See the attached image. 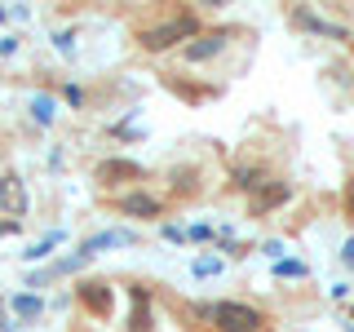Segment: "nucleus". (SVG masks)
Segmentation results:
<instances>
[{"mask_svg": "<svg viewBox=\"0 0 354 332\" xmlns=\"http://www.w3.org/2000/svg\"><path fill=\"white\" fill-rule=\"evenodd\" d=\"M199 36V14H191V9H182V14H169L164 22H151V27H142L138 31V44L147 53H169L177 49V44H191Z\"/></svg>", "mask_w": 354, "mask_h": 332, "instance_id": "1", "label": "nucleus"}, {"mask_svg": "<svg viewBox=\"0 0 354 332\" xmlns=\"http://www.w3.org/2000/svg\"><path fill=\"white\" fill-rule=\"evenodd\" d=\"M195 315L208 319L217 332H261L266 328V315L243 302H204V306H195Z\"/></svg>", "mask_w": 354, "mask_h": 332, "instance_id": "2", "label": "nucleus"}, {"mask_svg": "<svg viewBox=\"0 0 354 332\" xmlns=\"http://www.w3.org/2000/svg\"><path fill=\"white\" fill-rule=\"evenodd\" d=\"M75 302H80L88 315L106 319L111 310H115V288L102 284V279H84V284H75Z\"/></svg>", "mask_w": 354, "mask_h": 332, "instance_id": "3", "label": "nucleus"}, {"mask_svg": "<svg viewBox=\"0 0 354 332\" xmlns=\"http://www.w3.org/2000/svg\"><path fill=\"white\" fill-rule=\"evenodd\" d=\"M115 208H120L124 217H138V221L164 217V199L151 195V191H124V195H115Z\"/></svg>", "mask_w": 354, "mask_h": 332, "instance_id": "4", "label": "nucleus"}, {"mask_svg": "<svg viewBox=\"0 0 354 332\" xmlns=\"http://www.w3.org/2000/svg\"><path fill=\"white\" fill-rule=\"evenodd\" d=\"M226 40H230V31H221V27H217V31H199V36H195V40H191V44L182 49V58L199 66V62L217 58V53L226 49Z\"/></svg>", "mask_w": 354, "mask_h": 332, "instance_id": "5", "label": "nucleus"}, {"mask_svg": "<svg viewBox=\"0 0 354 332\" xmlns=\"http://www.w3.org/2000/svg\"><path fill=\"white\" fill-rule=\"evenodd\" d=\"M0 208L14 221L27 217V186H22L18 173H0Z\"/></svg>", "mask_w": 354, "mask_h": 332, "instance_id": "6", "label": "nucleus"}, {"mask_svg": "<svg viewBox=\"0 0 354 332\" xmlns=\"http://www.w3.org/2000/svg\"><path fill=\"white\" fill-rule=\"evenodd\" d=\"M288 199H292V186H288V182H266L261 191L248 199V213L252 217H266V213H274L279 204H288Z\"/></svg>", "mask_w": 354, "mask_h": 332, "instance_id": "7", "label": "nucleus"}, {"mask_svg": "<svg viewBox=\"0 0 354 332\" xmlns=\"http://www.w3.org/2000/svg\"><path fill=\"white\" fill-rule=\"evenodd\" d=\"M129 243H138V235H133V230H124V226H115V230H97V235L84 239L75 252H84V257H97L102 248H129Z\"/></svg>", "mask_w": 354, "mask_h": 332, "instance_id": "8", "label": "nucleus"}, {"mask_svg": "<svg viewBox=\"0 0 354 332\" xmlns=\"http://www.w3.org/2000/svg\"><path fill=\"white\" fill-rule=\"evenodd\" d=\"M97 182L111 186V182H147V169L133 160H102L97 164Z\"/></svg>", "mask_w": 354, "mask_h": 332, "instance_id": "9", "label": "nucleus"}, {"mask_svg": "<svg viewBox=\"0 0 354 332\" xmlns=\"http://www.w3.org/2000/svg\"><path fill=\"white\" fill-rule=\"evenodd\" d=\"M230 182L239 186V191H248V195H257L266 182H270V177H266V169L257 160H243V164H235V169H230Z\"/></svg>", "mask_w": 354, "mask_h": 332, "instance_id": "10", "label": "nucleus"}, {"mask_svg": "<svg viewBox=\"0 0 354 332\" xmlns=\"http://www.w3.org/2000/svg\"><path fill=\"white\" fill-rule=\"evenodd\" d=\"M129 302H133V315H129V332H151V293L133 284L129 288Z\"/></svg>", "mask_w": 354, "mask_h": 332, "instance_id": "11", "label": "nucleus"}, {"mask_svg": "<svg viewBox=\"0 0 354 332\" xmlns=\"http://www.w3.org/2000/svg\"><path fill=\"white\" fill-rule=\"evenodd\" d=\"M297 27H306V31H319V36H332V40H346V27H337V22H328V18H315L310 9H297L292 14Z\"/></svg>", "mask_w": 354, "mask_h": 332, "instance_id": "12", "label": "nucleus"}, {"mask_svg": "<svg viewBox=\"0 0 354 332\" xmlns=\"http://www.w3.org/2000/svg\"><path fill=\"white\" fill-rule=\"evenodd\" d=\"M9 315H18V319H40V315H44V297H40V293H14V297H9Z\"/></svg>", "mask_w": 354, "mask_h": 332, "instance_id": "13", "label": "nucleus"}, {"mask_svg": "<svg viewBox=\"0 0 354 332\" xmlns=\"http://www.w3.org/2000/svg\"><path fill=\"white\" fill-rule=\"evenodd\" d=\"M62 239H66V230H49L44 239H36L27 252H22V261H44V257H53V248H58Z\"/></svg>", "mask_w": 354, "mask_h": 332, "instance_id": "14", "label": "nucleus"}, {"mask_svg": "<svg viewBox=\"0 0 354 332\" xmlns=\"http://www.w3.org/2000/svg\"><path fill=\"white\" fill-rule=\"evenodd\" d=\"M221 266H226V261H221V252H213V257H195L191 261V275H195V279H213V275H221Z\"/></svg>", "mask_w": 354, "mask_h": 332, "instance_id": "15", "label": "nucleus"}, {"mask_svg": "<svg viewBox=\"0 0 354 332\" xmlns=\"http://www.w3.org/2000/svg\"><path fill=\"white\" fill-rule=\"evenodd\" d=\"M53 116H58V111H53V98L49 93L31 98V120H36V124H53Z\"/></svg>", "mask_w": 354, "mask_h": 332, "instance_id": "16", "label": "nucleus"}, {"mask_svg": "<svg viewBox=\"0 0 354 332\" xmlns=\"http://www.w3.org/2000/svg\"><path fill=\"white\" fill-rule=\"evenodd\" d=\"M306 275H310V266H306V261H297V257L274 261V279H306Z\"/></svg>", "mask_w": 354, "mask_h": 332, "instance_id": "17", "label": "nucleus"}, {"mask_svg": "<svg viewBox=\"0 0 354 332\" xmlns=\"http://www.w3.org/2000/svg\"><path fill=\"white\" fill-rule=\"evenodd\" d=\"M195 169H173V191L177 195H186V191H195Z\"/></svg>", "mask_w": 354, "mask_h": 332, "instance_id": "18", "label": "nucleus"}, {"mask_svg": "<svg viewBox=\"0 0 354 332\" xmlns=\"http://www.w3.org/2000/svg\"><path fill=\"white\" fill-rule=\"evenodd\" d=\"M186 239H191V243H204V239H213V226H186Z\"/></svg>", "mask_w": 354, "mask_h": 332, "instance_id": "19", "label": "nucleus"}, {"mask_svg": "<svg viewBox=\"0 0 354 332\" xmlns=\"http://www.w3.org/2000/svg\"><path fill=\"white\" fill-rule=\"evenodd\" d=\"M62 98H66L71 107H84V89H80V84H66V89H62Z\"/></svg>", "mask_w": 354, "mask_h": 332, "instance_id": "20", "label": "nucleus"}, {"mask_svg": "<svg viewBox=\"0 0 354 332\" xmlns=\"http://www.w3.org/2000/svg\"><path fill=\"white\" fill-rule=\"evenodd\" d=\"M261 252H266V257H270V261H283V243H279V239L261 243Z\"/></svg>", "mask_w": 354, "mask_h": 332, "instance_id": "21", "label": "nucleus"}, {"mask_svg": "<svg viewBox=\"0 0 354 332\" xmlns=\"http://www.w3.org/2000/svg\"><path fill=\"white\" fill-rule=\"evenodd\" d=\"M341 204H346V217L354 221V177L346 182V195H341Z\"/></svg>", "mask_w": 354, "mask_h": 332, "instance_id": "22", "label": "nucleus"}, {"mask_svg": "<svg viewBox=\"0 0 354 332\" xmlns=\"http://www.w3.org/2000/svg\"><path fill=\"white\" fill-rule=\"evenodd\" d=\"M75 36H71V31H58V49L66 53V58H71V53H75V44H71Z\"/></svg>", "mask_w": 354, "mask_h": 332, "instance_id": "23", "label": "nucleus"}, {"mask_svg": "<svg viewBox=\"0 0 354 332\" xmlns=\"http://www.w3.org/2000/svg\"><path fill=\"white\" fill-rule=\"evenodd\" d=\"M164 239H169V243H186V230L182 226H164Z\"/></svg>", "mask_w": 354, "mask_h": 332, "instance_id": "24", "label": "nucleus"}, {"mask_svg": "<svg viewBox=\"0 0 354 332\" xmlns=\"http://www.w3.org/2000/svg\"><path fill=\"white\" fill-rule=\"evenodd\" d=\"M0 53H5V58H9V53H18V36H5V40H0Z\"/></svg>", "mask_w": 354, "mask_h": 332, "instance_id": "25", "label": "nucleus"}, {"mask_svg": "<svg viewBox=\"0 0 354 332\" xmlns=\"http://www.w3.org/2000/svg\"><path fill=\"white\" fill-rule=\"evenodd\" d=\"M346 261L354 266V239H346Z\"/></svg>", "mask_w": 354, "mask_h": 332, "instance_id": "26", "label": "nucleus"}, {"mask_svg": "<svg viewBox=\"0 0 354 332\" xmlns=\"http://www.w3.org/2000/svg\"><path fill=\"white\" fill-rule=\"evenodd\" d=\"M0 22H9V9L5 5H0Z\"/></svg>", "mask_w": 354, "mask_h": 332, "instance_id": "27", "label": "nucleus"}, {"mask_svg": "<svg viewBox=\"0 0 354 332\" xmlns=\"http://www.w3.org/2000/svg\"><path fill=\"white\" fill-rule=\"evenodd\" d=\"M350 315H354V306H350Z\"/></svg>", "mask_w": 354, "mask_h": 332, "instance_id": "28", "label": "nucleus"}]
</instances>
